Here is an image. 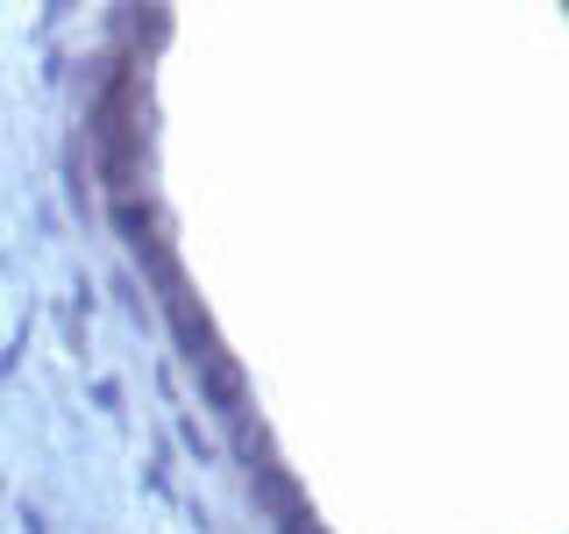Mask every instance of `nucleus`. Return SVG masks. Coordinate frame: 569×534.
I'll return each instance as SVG.
<instances>
[]
</instances>
